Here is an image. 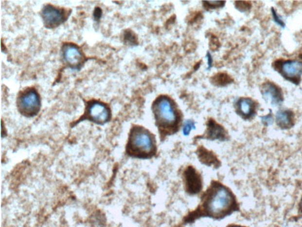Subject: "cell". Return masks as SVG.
Listing matches in <instances>:
<instances>
[{
	"instance_id": "obj_1",
	"label": "cell",
	"mask_w": 302,
	"mask_h": 227,
	"mask_svg": "<svg viewBox=\"0 0 302 227\" xmlns=\"http://www.w3.org/2000/svg\"><path fill=\"white\" fill-rule=\"evenodd\" d=\"M201 214L220 219L237 209V204L231 191L217 182H213L202 197Z\"/></svg>"
},
{
	"instance_id": "obj_2",
	"label": "cell",
	"mask_w": 302,
	"mask_h": 227,
	"mask_svg": "<svg viewBox=\"0 0 302 227\" xmlns=\"http://www.w3.org/2000/svg\"><path fill=\"white\" fill-rule=\"evenodd\" d=\"M126 151L128 156L135 158H151L156 155L157 152L154 135L143 127H133L129 132Z\"/></svg>"
},
{
	"instance_id": "obj_3",
	"label": "cell",
	"mask_w": 302,
	"mask_h": 227,
	"mask_svg": "<svg viewBox=\"0 0 302 227\" xmlns=\"http://www.w3.org/2000/svg\"><path fill=\"white\" fill-rule=\"evenodd\" d=\"M153 113L158 127L163 132L176 131L179 121L178 114L167 96H160L154 102Z\"/></svg>"
},
{
	"instance_id": "obj_4",
	"label": "cell",
	"mask_w": 302,
	"mask_h": 227,
	"mask_svg": "<svg viewBox=\"0 0 302 227\" xmlns=\"http://www.w3.org/2000/svg\"><path fill=\"white\" fill-rule=\"evenodd\" d=\"M16 106L18 113L25 117L32 118L37 115L41 107V96L37 90L29 87L19 91Z\"/></svg>"
},
{
	"instance_id": "obj_5",
	"label": "cell",
	"mask_w": 302,
	"mask_h": 227,
	"mask_svg": "<svg viewBox=\"0 0 302 227\" xmlns=\"http://www.w3.org/2000/svg\"><path fill=\"white\" fill-rule=\"evenodd\" d=\"M85 112L78 120L74 122V126L85 120L98 125H104L111 120L112 112L109 106L98 99H90L85 101Z\"/></svg>"
},
{
	"instance_id": "obj_6",
	"label": "cell",
	"mask_w": 302,
	"mask_h": 227,
	"mask_svg": "<svg viewBox=\"0 0 302 227\" xmlns=\"http://www.w3.org/2000/svg\"><path fill=\"white\" fill-rule=\"evenodd\" d=\"M71 13V9L51 4L44 5L40 13L44 26L48 29H56L65 23Z\"/></svg>"
},
{
	"instance_id": "obj_7",
	"label": "cell",
	"mask_w": 302,
	"mask_h": 227,
	"mask_svg": "<svg viewBox=\"0 0 302 227\" xmlns=\"http://www.w3.org/2000/svg\"><path fill=\"white\" fill-rule=\"evenodd\" d=\"M61 55L66 66L73 71H80L89 59L86 57L80 46L71 42L63 43Z\"/></svg>"
},
{
	"instance_id": "obj_8",
	"label": "cell",
	"mask_w": 302,
	"mask_h": 227,
	"mask_svg": "<svg viewBox=\"0 0 302 227\" xmlns=\"http://www.w3.org/2000/svg\"><path fill=\"white\" fill-rule=\"evenodd\" d=\"M281 72L285 78L298 82L302 74V63L298 60L284 62L281 65Z\"/></svg>"
},
{
	"instance_id": "obj_9",
	"label": "cell",
	"mask_w": 302,
	"mask_h": 227,
	"mask_svg": "<svg viewBox=\"0 0 302 227\" xmlns=\"http://www.w3.org/2000/svg\"><path fill=\"white\" fill-rule=\"evenodd\" d=\"M262 94L265 99L273 105H280L283 101L281 91L277 86L270 83L263 85Z\"/></svg>"
},
{
	"instance_id": "obj_10",
	"label": "cell",
	"mask_w": 302,
	"mask_h": 227,
	"mask_svg": "<svg viewBox=\"0 0 302 227\" xmlns=\"http://www.w3.org/2000/svg\"><path fill=\"white\" fill-rule=\"evenodd\" d=\"M185 181L187 189L191 193H198L201 189V178L195 170H188L185 173Z\"/></svg>"
},
{
	"instance_id": "obj_11",
	"label": "cell",
	"mask_w": 302,
	"mask_h": 227,
	"mask_svg": "<svg viewBox=\"0 0 302 227\" xmlns=\"http://www.w3.org/2000/svg\"><path fill=\"white\" fill-rule=\"evenodd\" d=\"M255 103L253 100L249 98L240 99L237 103L238 113L243 117L250 118L255 113Z\"/></svg>"
},
{
	"instance_id": "obj_12",
	"label": "cell",
	"mask_w": 302,
	"mask_h": 227,
	"mask_svg": "<svg viewBox=\"0 0 302 227\" xmlns=\"http://www.w3.org/2000/svg\"><path fill=\"white\" fill-rule=\"evenodd\" d=\"M277 124L283 129H288L293 125V113L288 110H280L276 114Z\"/></svg>"
},
{
	"instance_id": "obj_13",
	"label": "cell",
	"mask_w": 302,
	"mask_h": 227,
	"mask_svg": "<svg viewBox=\"0 0 302 227\" xmlns=\"http://www.w3.org/2000/svg\"><path fill=\"white\" fill-rule=\"evenodd\" d=\"M209 136L215 139H220V138L225 137L224 130L218 124L214 123H210Z\"/></svg>"
},
{
	"instance_id": "obj_14",
	"label": "cell",
	"mask_w": 302,
	"mask_h": 227,
	"mask_svg": "<svg viewBox=\"0 0 302 227\" xmlns=\"http://www.w3.org/2000/svg\"><path fill=\"white\" fill-rule=\"evenodd\" d=\"M195 129V123L191 120L185 122L184 127H183V133L185 135H189L191 130Z\"/></svg>"
},
{
	"instance_id": "obj_15",
	"label": "cell",
	"mask_w": 302,
	"mask_h": 227,
	"mask_svg": "<svg viewBox=\"0 0 302 227\" xmlns=\"http://www.w3.org/2000/svg\"><path fill=\"white\" fill-rule=\"evenodd\" d=\"M93 15L94 20L99 23L102 16V10L101 8L99 7H96L94 9Z\"/></svg>"
},
{
	"instance_id": "obj_16",
	"label": "cell",
	"mask_w": 302,
	"mask_h": 227,
	"mask_svg": "<svg viewBox=\"0 0 302 227\" xmlns=\"http://www.w3.org/2000/svg\"><path fill=\"white\" fill-rule=\"evenodd\" d=\"M272 15L273 17V19L274 21L276 23L283 27L284 26V21H283L281 17L278 15V14L276 12V11L274 9H272Z\"/></svg>"
},
{
	"instance_id": "obj_17",
	"label": "cell",
	"mask_w": 302,
	"mask_h": 227,
	"mask_svg": "<svg viewBox=\"0 0 302 227\" xmlns=\"http://www.w3.org/2000/svg\"><path fill=\"white\" fill-rule=\"evenodd\" d=\"M263 123L265 125L269 126L273 123V118L271 114L267 115L264 116L262 118Z\"/></svg>"
},
{
	"instance_id": "obj_18",
	"label": "cell",
	"mask_w": 302,
	"mask_h": 227,
	"mask_svg": "<svg viewBox=\"0 0 302 227\" xmlns=\"http://www.w3.org/2000/svg\"><path fill=\"white\" fill-rule=\"evenodd\" d=\"M205 3L209 4V6H213V8L215 7L220 6L221 4H224V2L223 1H209V2H205Z\"/></svg>"
},
{
	"instance_id": "obj_19",
	"label": "cell",
	"mask_w": 302,
	"mask_h": 227,
	"mask_svg": "<svg viewBox=\"0 0 302 227\" xmlns=\"http://www.w3.org/2000/svg\"><path fill=\"white\" fill-rule=\"evenodd\" d=\"M207 57L208 61H209V62H208V65H209V68H210L212 67V65L213 63V59L211 57V55H210V54H208L207 55Z\"/></svg>"
},
{
	"instance_id": "obj_20",
	"label": "cell",
	"mask_w": 302,
	"mask_h": 227,
	"mask_svg": "<svg viewBox=\"0 0 302 227\" xmlns=\"http://www.w3.org/2000/svg\"><path fill=\"white\" fill-rule=\"evenodd\" d=\"M228 227H242V226H235V225H234V226H229Z\"/></svg>"
},
{
	"instance_id": "obj_21",
	"label": "cell",
	"mask_w": 302,
	"mask_h": 227,
	"mask_svg": "<svg viewBox=\"0 0 302 227\" xmlns=\"http://www.w3.org/2000/svg\"><path fill=\"white\" fill-rule=\"evenodd\" d=\"M300 209H301V211L302 212V200L301 201V204H300Z\"/></svg>"
}]
</instances>
